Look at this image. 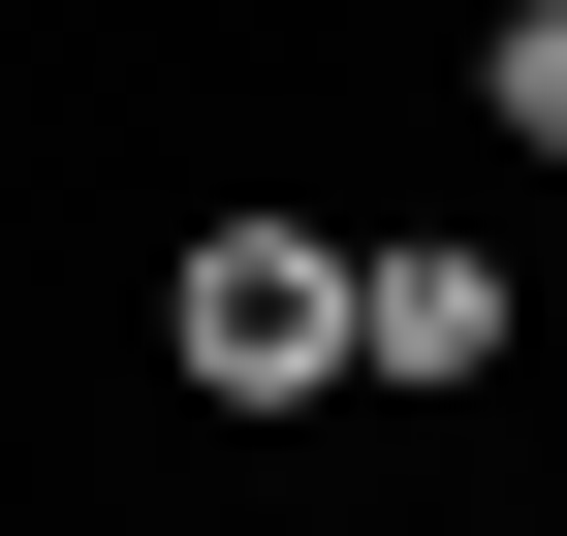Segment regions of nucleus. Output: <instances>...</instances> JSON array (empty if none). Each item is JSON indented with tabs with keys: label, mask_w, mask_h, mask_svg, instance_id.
Masks as SVG:
<instances>
[{
	"label": "nucleus",
	"mask_w": 567,
	"mask_h": 536,
	"mask_svg": "<svg viewBox=\"0 0 567 536\" xmlns=\"http://www.w3.org/2000/svg\"><path fill=\"white\" fill-rule=\"evenodd\" d=\"M158 348L221 379V411H316V379H347V252H316V221H189V285H158Z\"/></svg>",
	"instance_id": "nucleus-1"
},
{
	"label": "nucleus",
	"mask_w": 567,
	"mask_h": 536,
	"mask_svg": "<svg viewBox=\"0 0 567 536\" xmlns=\"http://www.w3.org/2000/svg\"><path fill=\"white\" fill-rule=\"evenodd\" d=\"M347 379H505V252H347Z\"/></svg>",
	"instance_id": "nucleus-2"
},
{
	"label": "nucleus",
	"mask_w": 567,
	"mask_h": 536,
	"mask_svg": "<svg viewBox=\"0 0 567 536\" xmlns=\"http://www.w3.org/2000/svg\"><path fill=\"white\" fill-rule=\"evenodd\" d=\"M473 95H505V158H567V0H505V32H473Z\"/></svg>",
	"instance_id": "nucleus-3"
}]
</instances>
